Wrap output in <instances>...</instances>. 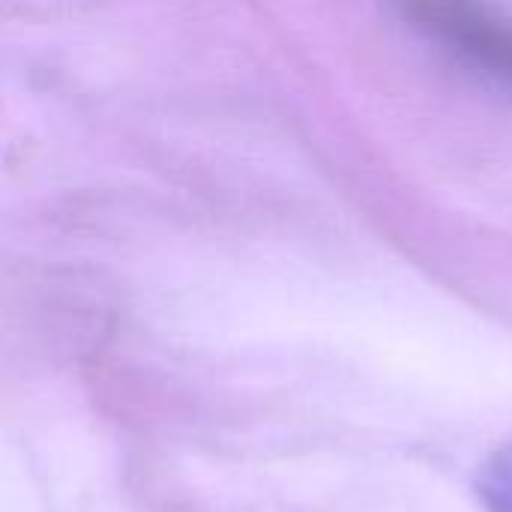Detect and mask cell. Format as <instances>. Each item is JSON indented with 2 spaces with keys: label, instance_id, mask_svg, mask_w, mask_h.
<instances>
[{
  "label": "cell",
  "instance_id": "obj_1",
  "mask_svg": "<svg viewBox=\"0 0 512 512\" xmlns=\"http://www.w3.org/2000/svg\"><path fill=\"white\" fill-rule=\"evenodd\" d=\"M408 12L459 51L501 75H512V27L489 15L477 0H405Z\"/></svg>",
  "mask_w": 512,
  "mask_h": 512
},
{
  "label": "cell",
  "instance_id": "obj_2",
  "mask_svg": "<svg viewBox=\"0 0 512 512\" xmlns=\"http://www.w3.org/2000/svg\"><path fill=\"white\" fill-rule=\"evenodd\" d=\"M477 498L486 512H512V444L483 465L477 477Z\"/></svg>",
  "mask_w": 512,
  "mask_h": 512
}]
</instances>
